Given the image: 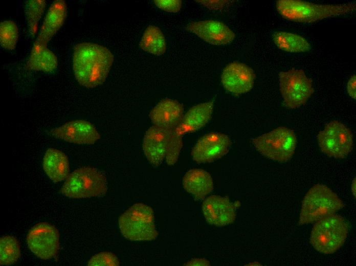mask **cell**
<instances>
[{
    "label": "cell",
    "mask_w": 356,
    "mask_h": 266,
    "mask_svg": "<svg viewBox=\"0 0 356 266\" xmlns=\"http://www.w3.org/2000/svg\"><path fill=\"white\" fill-rule=\"evenodd\" d=\"M351 189L352 194L355 198V178H354V179L352 181V184L351 185Z\"/></svg>",
    "instance_id": "cell-34"
},
{
    "label": "cell",
    "mask_w": 356,
    "mask_h": 266,
    "mask_svg": "<svg viewBox=\"0 0 356 266\" xmlns=\"http://www.w3.org/2000/svg\"><path fill=\"white\" fill-rule=\"evenodd\" d=\"M183 113V106L177 101L164 99L151 110L149 118L153 125L172 130L180 124Z\"/></svg>",
    "instance_id": "cell-16"
},
{
    "label": "cell",
    "mask_w": 356,
    "mask_h": 266,
    "mask_svg": "<svg viewBox=\"0 0 356 266\" xmlns=\"http://www.w3.org/2000/svg\"><path fill=\"white\" fill-rule=\"evenodd\" d=\"M202 210L207 221L216 226L232 224L236 217L234 205L228 198L218 195H211L205 199Z\"/></svg>",
    "instance_id": "cell-15"
},
{
    "label": "cell",
    "mask_w": 356,
    "mask_h": 266,
    "mask_svg": "<svg viewBox=\"0 0 356 266\" xmlns=\"http://www.w3.org/2000/svg\"><path fill=\"white\" fill-rule=\"evenodd\" d=\"M46 5L44 0H29L25 2V14L30 34L34 36L37 31L38 23Z\"/></svg>",
    "instance_id": "cell-26"
},
{
    "label": "cell",
    "mask_w": 356,
    "mask_h": 266,
    "mask_svg": "<svg viewBox=\"0 0 356 266\" xmlns=\"http://www.w3.org/2000/svg\"><path fill=\"white\" fill-rule=\"evenodd\" d=\"M27 241L30 250L37 257L43 260L54 258L59 248L58 230L47 222L34 225L29 231Z\"/></svg>",
    "instance_id": "cell-10"
},
{
    "label": "cell",
    "mask_w": 356,
    "mask_h": 266,
    "mask_svg": "<svg viewBox=\"0 0 356 266\" xmlns=\"http://www.w3.org/2000/svg\"><path fill=\"white\" fill-rule=\"evenodd\" d=\"M273 40L280 50L293 53H301L309 51L311 46L303 37L286 31L275 32Z\"/></svg>",
    "instance_id": "cell-23"
},
{
    "label": "cell",
    "mask_w": 356,
    "mask_h": 266,
    "mask_svg": "<svg viewBox=\"0 0 356 266\" xmlns=\"http://www.w3.org/2000/svg\"><path fill=\"white\" fill-rule=\"evenodd\" d=\"M279 84L283 103L290 109L304 105L314 92L312 80L300 69L292 68L280 72Z\"/></svg>",
    "instance_id": "cell-8"
},
{
    "label": "cell",
    "mask_w": 356,
    "mask_h": 266,
    "mask_svg": "<svg viewBox=\"0 0 356 266\" xmlns=\"http://www.w3.org/2000/svg\"><path fill=\"white\" fill-rule=\"evenodd\" d=\"M279 14L284 19L299 23L310 24L333 17L352 13L355 3L317 4L301 0H279L276 3Z\"/></svg>",
    "instance_id": "cell-2"
},
{
    "label": "cell",
    "mask_w": 356,
    "mask_h": 266,
    "mask_svg": "<svg viewBox=\"0 0 356 266\" xmlns=\"http://www.w3.org/2000/svg\"><path fill=\"white\" fill-rule=\"evenodd\" d=\"M183 146L182 136L175 129L170 130L165 159L169 165H173L177 161Z\"/></svg>",
    "instance_id": "cell-28"
},
{
    "label": "cell",
    "mask_w": 356,
    "mask_h": 266,
    "mask_svg": "<svg viewBox=\"0 0 356 266\" xmlns=\"http://www.w3.org/2000/svg\"><path fill=\"white\" fill-rule=\"evenodd\" d=\"M20 256L19 242L11 235H5L0 239L1 265H9L15 263Z\"/></svg>",
    "instance_id": "cell-25"
},
{
    "label": "cell",
    "mask_w": 356,
    "mask_h": 266,
    "mask_svg": "<svg viewBox=\"0 0 356 266\" xmlns=\"http://www.w3.org/2000/svg\"><path fill=\"white\" fill-rule=\"evenodd\" d=\"M185 265H209L210 262L205 259H193L185 264Z\"/></svg>",
    "instance_id": "cell-33"
},
{
    "label": "cell",
    "mask_w": 356,
    "mask_h": 266,
    "mask_svg": "<svg viewBox=\"0 0 356 266\" xmlns=\"http://www.w3.org/2000/svg\"><path fill=\"white\" fill-rule=\"evenodd\" d=\"M231 142L226 134L210 132L201 138L191 151L194 161L197 163L211 162L218 159L228 151Z\"/></svg>",
    "instance_id": "cell-11"
},
{
    "label": "cell",
    "mask_w": 356,
    "mask_h": 266,
    "mask_svg": "<svg viewBox=\"0 0 356 266\" xmlns=\"http://www.w3.org/2000/svg\"><path fill=\"white\" fill-rule=\"evenodd\" d=\"M318 141L321 151L336 159L347 157L353 147L351 131L344 124L336 120L330 122L319 132Z\"/></svg>",
    "instance_id": "cell-9"
},
{
    "label": "cell",
    "mask_w": 356,
    "mask_h": 266,
    "mask_svg": "<svg viewBox=\"0 0 356 266\" xmlns=\"http://www.w3.org/2000/svg\"><path fill=\"white\" fill-rule=\"evenodd\" d=\"M221 80L224 88L235 95H240L249 92L253 88L255 74L247 64L233 62L224 69Z\"/></svg>",
    "instance_id": "cell-13"
},
{
    "label": "cell",
    "mask_w": 356,
    "mask_h": 266,
    "mask_svg": "<svg viewBox=\"0 0 356 266\" xmlns=\"http://www.w3.org/2000/svg\"><path fill=\"white\" fill-rule=\"evenodd\" d=\"M119 264L118 257L108 252H102L95 254L87 263L88 265L92 266H118Z\"/></svg>",
    "instance_id": "cell-29"
},
{
    "label": "cell",
    "mask_w": 356,
    "mask_h": 266,
    "mask_svg": "<svg viewBox=\"0 0 356 266\" xmlns=\"http://www.w3.org/2000/svg\"><path fill=\"white\" fill-rule=\"evenodd\" d=\"M169 131L153 125L145 134L143 150L147 159L153 166L160 165L165 159Z\"/></svg>",
    "instance_id": "cell-17"
},
{
    "label": "cell",
    "mask_w": 356,
    "mask_h": 266,
    "mask_svg": "<svg viewBox=\"0 0 356 266\" xmlns=\"http://www.w3.org/2000/svg\"><path fill=\"white\" fill-rule=\"evenodd\" d=\"M67 16V5L64 1L57 0L51 5L35 42L47 45L63 25Z\"/></svg>",
    "instance_id": "cell-18"
},
{
    "label": "cell",
    "mask_w": 356,
    "mask_h": 266,
    "mask_svg": "<svg viewBox=\"0 0 356 266\" xmlns=\"http://www.w3.org/2000/svg\"><path fill=\"white\" fill-rule=\"evenodd\" d=\"M43 168L54 183L66 180L70 172V165L67 156L61 151L54 148H49L43 159Z\"/></svg>",
    "instance_id": "cell-21"
},
{
    "label": "cell",
    "mask_w": 356,
    "mask_h": 266,
    "mask_svg": "<svg viewBox=\"0 0 356 266\" xmlns=\"http://www.w3.org/2000/svg\"><path fill=\"white\" fill-rule=\"evenodd\" d=\"M49 134L56 138L78 144H93L100 138L94 125L83 120L68 122L51 130Z\"/></svg>",
    "instance_id": "cell-12"
},
{
    "label": "cell",
    "mask_w": 356,
    "mask_h": 266,
    "mask_svg": "<svg viewBox=\"0 0 356 266\" xmlns=\"http://www.w3.org/2000/svg\"><path fill=\"white\" fill-rule=\"evenodd\" d=\"M155 6L160 9L169 12H177L182 7L180 0H155Z\"/></svg>",
    "instance_id": "cell-30"
},
{
    "label": "cell",
    "mask_w": 356,
    "mask_h": 266,
    "mask_svg": "<svg viewBox=\"0 0 356 266\" xmlns=\"http://www.w3.org/2000/svg\"><path fill=\"white\" fill-rule=\"evenodd\" d=\"M186 29L214 45L228 44L235 38V33L229 27L224 23L215 20L191 22L187 26Z\"/></svg>",
    "instance_id": "cell-14"
},
{
    "label": "cell",
    "mask_w": 356,
    "mask_h": 266,
    "mask_svg": "<svg viewBox=\"0 0 356 266\" xmlns=\"http://www.w3.org/2000/svg\"><path fill=\"white\" fill-rule=\"evenodd\" d=\"M114 60L105 47L92 42L75 45L73 69L77 81L87 88H94L105 82Z\"/></svg>",
    "instance_id": "cell-1"
},
{
    "label": "cell",
    "mask_w": 356,
    "mask_h": 266,
    "mask_svg": "<svg viewBox=\"0 0 356 266\" xmlns=\"http://www.w3.org/2000/svg\"><path fill=\"white\" fill-rule=\"evenodd\" d=\"M197 3L203 5L204 7L215 11L222 10L226 5L229 3V1L225 0H216V1H207V0H197L196 1Z\"/></svg>",
    "instance_id": "cell-31"
},
{
    "label": "cell",
    "mask_w": 356,
    "mask_h": 266,
    "mask_svg": "<svg viewBox=\"0 0 356 266\" xmlns=\"http://www.w3.org/2000/svg\"><path fill=\"white\" fill-rule=\"evenodd\" d=\"M58 66V60L55 54L46 45L34 42L27 63L30 70L53 72Z\"/></svg>",
    "instance_id": "cell-22"
},
{
    "label": "cell",
    "mask_w": 356,
    "mask_h": 266,
    "mask_svg": "<svg viewBox=\"0 0 356 266\" xmlns=\"http://www.w3.org/2000/svg\"><path fill=\"white\" fill-rule=\"evenodd\" d=\"M139 46L143 51L157 56L163 55L166 50L163 33L158 27L152 25L145 29Z\"/></svg>",
    "instance_id": "cell-24"
},
{
    "label": "cell",
    "mask_w": 356,
    "mask_h": 266,
    "mask_svg": "<svg viewBox=\"0 0 356 266\" xmlns=\"http://www.w3.org/2000/svg\"><path fill=\"white\" fill-rule=\"evenodd\" d=\"M184 188L197 199H203L212 191L213 181L210 174L201 169L188 170L183 178Z\"/></svg>",
    "instance_id": "cell-20"
},
{
    "label": "cell",
    "mask_w": 356,
    "mask_h": 266,
    "mask_svg": "<svg viewBox=\"0 0 356 266\" xmlns=\"http://www.w3.org/2000/svg\"><path fill=\"white\" fill-rule=\"evenodd\" d=\"M252 143L265 157L279 162H286L294 154L297 138L293 130L279 127L253 139Z\"/></svg>",
    "instance_id": "cell-7"
},
{
    "label": "cell",
    "mask_w": 356,
    "mask_h": 266,
    "mask_svg": "<svg viewBox=\"0 0 356 266\" xmlns=\"http://www.w3.org/2000/svg\"><path fill=\"white\" fill-rule=\"evenodd\" d=\"M347 92L349 96L353 99L356 98V76L353 75L349 79L347 86Z\"/></svg>",
    "instance_id": "cell-32"
},
{
    "label": "cell",
    "mask_w": 356,
    "mask_h": 266,
    "mask_svg": "<svg viewBox=\"0 0 356 266\" xmlns=\"http://www.w3.org/2000/svg\"><path fill=\"white\" fill-rule=\"evenodd\" d=\"M349 228L343 217L335 214L328 215L316 222L310 234V243L321 253H333L344 245Z\"/></svg>",
    "instance_id": "cell-4"
},
{
    "label": "cell",
    "mask_w": 356,
    "mask_h": 266,
    "mask_svg": "<svg viewBox=\"0 0 356 266\" xmlns=\"http://www.w3.org/2000/svg\"><path fill=\"white\" fill-rule=\"evenodd\" d=\"M107 189L106 179L102 171L84 167L69 174L60 191L68 197L80 199L103 196Z\"/></svg>",
    "instance_id": "cell-5"
},
{
    "label": "cell",
    "mask_w": 356,
    "mask_h": 266,
    "mask_svg": "<svg viewBox=\"0 0 356 266\" xmlns=\"http://www.w3.org/2000/svg\"><path fill=\"white\" fill-rule=\"evenodd\" d=\"M119 226L123 236L130 240H151L158 234L152 209L142 203L136 204L125 211L119 217Z\"/></svg>",
    "instance_id": "cell-6"
},
{
    "label": "cell",
    "mask_w": 356,
    "mask_h": 266,
    "mask_svg": "<svg viewBox=\"0 0 356 266\" xmlns=\"http://www.w3.org/2000/svg\"><path fill=\"white\" fill-rule=\"evenodd\" d=\"M18 38V29L12 20H4L0 24V43L2 47L13 50L15 48Z\"/></svg>",
    "instance_id": "cell-27"
},
{
    "label": "cell",
    "mask_w": 356,
    "mask_h": 266,
    "mask_svg": "<svg viewBox=\"0 0 356 266\" xmlns=\"http://www.w3.org/2000/svg\"><path fill=\"white\" fill-rule=\"evenodd\" d=\"M344 206L343 202L329 187L316 185L308 191L302 201L299 223L303 225L316 223L335 214Z\"/></svg>",
    "instance_id": "cell-3"
},
{
    "label": "cell",
    "mask_w": 356,
    "mask_h": 266,
    "mask_svg": "<svg viewBox=\"0 0 356 266\" xmlns=\"http://www.w3.org/2000/svg\"><path fill=\"white\" fill-rule=\"evenodd\" d=\"M214 101L197 104L191 107L183 115L176 131L183 135L195 131L206 125L210 120L213 108Z\"/></svg>",
    "instance_id": "cell-19"
}]
</instances>
